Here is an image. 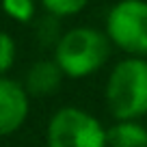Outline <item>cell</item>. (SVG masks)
<instances>
[{
    "mask_svg": "<svg viewBox=\"0 0 147 147\" xmlns=\"http://www.w3.org/2000/svg\"><path fill=\"white\" fill-rule=\"evenodd\" d=\"M61 80H63V71L54 63V59L37 61L30 65L26 74V91L35 95H48L61 87Z\"/></svg>",
    "mask_w": 147,
    "mask_h": 147,
    "instance_id": "obj_6",
    "label": "cell"
},
{
    "mask_svg": "<svg viewBox=\"0 0 147 147\" xmlns=\"http://www.w3.org/2000/svg\"><path fill=\"white\" fill-rule=\"evenodd\" d=\"M15 63V41L13 37L0 30V76H5Z\"/></svg>",
    "mask_w": 147,
    "mask_h": 147,
    "instance_id": "obj_10",
    "label": "cell"
},
{
    "mask_svg": "<svg viewBox=\"0 0 147 147\" xmlns=\"http://www.w3.org/2000/svg\"><path fill=\"white\" fill-rule=\"evenodd\" d=\"M106 106L117 121H136L147 115V61H119L106 80Z\"/></svg>",
    "mask_w": 147,
    "mask_h": 147,
    "instance_id": "obj_2",
    "label": "cell"
},
{
    "mask_svg": "<svg viewBox=\"0 0 147 147\" xmlns=\"http://www.w3.org/2000/svg\"><path fill=\"white\" fill-rule=\"evenodd\" d=\"M106 37L134 59L147 56V2L119 0L106 15Z\"/></svg>",
    "mask_w": 147,
    "mask_h": 147,
    "instance_id": "obj_4",
    "label": "cell"
},
{
    "mask_svg": "<svg viewBox=\"0 0 147 147\" xmlns=\"http://www.w3.org/2000/svg\"><path fill=\"white\" fill-rule=\"evenodd\" d=\"M39 2L54 18H69V15L80 13L89 0H39Z\"/></svg>",
    "mask_w": 147,
    "mask_h": 147,
    "instance_id": "obj_8",
    "label": "cell"
},
{
    "mask_svg": "<svg viewBox=\"0 0 147 147\" xmlns=\"http://www.w3.org/2000/svg\"><path fill=\"white\" fill-rule=\"evenodd\" d=\"M28 91L26 87L11 80L7 76H0V138L18 132L28 117Z\"/></svg>",
    "mask_w": 147,
    "mask_h": 147,
    "instance_id": "obj_5",
    "label": "cell"
},
{
    "mask_svg": "<svg viewBox=\"0 0 147 147\" xmlns=\"http://www.w3.org/2000/svg\"><path fill=\"white\" fill-rule=\"evenodd\" d=\"M48 147H108L106 128L82 108H59L48 121Z\"/></svg>",
    "mask_w": 147,
    "mask_h": 147,
    "instance_id": "obj_3",
    "label": "cell"
},
{
    "mask_svg": "<svg viewBox=\"0 0 147 147\" xmlns=\"http://www.w3.org/2000/svg\"><path fill=\"white\" fill-rule=\"evenodd\" d=\"M110 56L106 32L89 26H76L63 32L54 48V63L67 78H87L104 67Z\"/></svg>",
    "mask_w": 147,
    "mask_h": 147,
    "instance_id": "obj_1",
    "label": "cell"
},
{
    "mask_svg": "<svg viewBox=\"0 0 147 147\" xmlns=\"http://www.w3.org/2000/svg\"><path fill=\"white\" fill-rule=\"evenodd\" d=\"M2 11L15 22H30L35 18V0H2Z\"/></svg>",
    "mask_w": 147,
    "mask_h": 147,
    "instance_id": "obj_9",
    "label": "cell"
},
{
    "mask_svg": "<svg viewBox=\"0 0 147 147\" xmlns=\"http://www.w3.org/2000/svg\"><path fill=\"white\" fill-rule=\"evenodd\" d=\"M108 147H147V128L138 121H117L106 130Z\"/></svg>",
    "mask_w": 147,
    "mask_h": 147,
    "instance_id": "obj_7",
    "label": "cell"
}]
</instances>
